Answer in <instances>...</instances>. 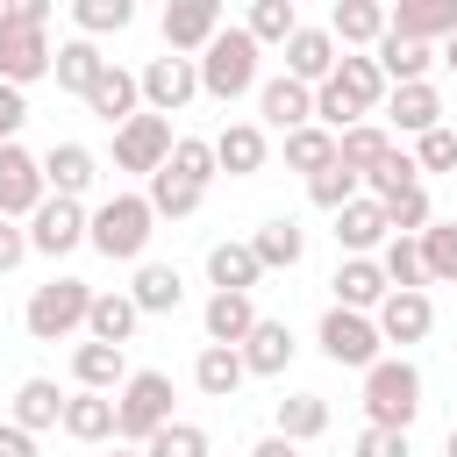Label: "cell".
Returning a JSON list of instances; mask_svg holds the SVG:
<instances>
[{"mask_svg":"<svg viewBox=\"0 0 457 457\" xmlns=\"http://www.w3.org/2000/svg\"><path fill=\"white\" fill-rule=\"evenodd\" d=\"M136 79H143V114H164V121H171L179 107H193V93H200V64H193V57H171V50L150 57Z\"/></svg>","mask_w":457,"mask_h":457,"instance_id":"30bf717a","label":"cell"},{"mask_svg":"<svg viewBox=\"0 0 457 457\" xmlns=\"http://www.w3.org/2000/svg\"><path fill=\"white\" fill-rule=\"evenodd\" d=\"M293 357H300V343H293V328L271 321V314H264V321L250 328V343H243V371H250V378H278Z\"/></svg>","mask_w":457,"mask_h":457,"instance_id":"f1b7e54d","label":"cell"},{"mask_svg":"<svg viewBox=\"0 0 457 457\" xmlns=\"http://www.w3.org/2000/svg\"><path fill=\"white\" fill-rule=\"evenodd\" d=\"M250 371H243V350H221V343H200V357H193V386L207 393V400H236V386H243Z\"/></svg>","mask_w":457,"mask_h":457,"instance_id":"e575fe53","label":"cell"},{"mask_svg":"<svg viewBox=\"0 0 457 457\" xmlns=\"http://www.w3.org/2000/svg\"><path fill=\"white\" fill-rule=\"evenodd\" d=\"M86 228H93V214H86V200H43L36 214H29V250L36 257H71L79 243H86Z\"/></svg>","mask_w":457,"mask_h":457,"instance_id":"8fae6325","label":"cell"},{"mask_svg":"<svg viewBox=\"0 0 457 457\" xmlns=\"http://www.w3.org/2000/svg\"><path fill=\"white\" fill-rule=\"evenodd\" d=\"M357 193H364V179H357L350 164H328L321 179H307V200H314V207H321L328 221H336V214H343V207H350Z\"/></svg>","mask_w":457,"mask_h":457,"instance_id":"f6af8a7d","label":"cell"},{"mask_svg":"<svg viewBox=\"0 0 457 457\" xmlns=\"http://www.w3.org/2000/svg\"><path fill=\"white\" fill-rule=\"evenodd\" d=\"M221 0H164V50L171 57H200L221 36Z\"/></svg>","mask_w":457,"mask_h":457,"instance_id":"7c38bea8","label":"cell"},{"mask_svg":"<svg viewBox=\"0 0 457 457\" xmlns=\"http://www.w3.org/2000/svg\"><path fill=\"white\" fill-rule=\"evenodd\" d=\"M393 150H400V143H393V129H378V121H357V129H343V136H336V164H350L357 179H371Z\"/></svg>","mask_w":457,"mask_h":457,"instance_id":"4dcf8cb0","label":"cell"},{"mask_svg":"<svg viewBox=\"0 0 457 457\" xmlns=\"http://www.w3.org/2000/svg\"><path fill=\"white\" fill-rule=\"evenodd\" d=\"M164 171H179L186 186H200V193H207V186H214V171H221V157H214V136H179Z\"/></svg>","mask_w":457,"mask_h":457,"instance_id":"b9f144b4","label":"cell"},{"mask_svg":"<svg viewBox=\"0 0 457 457\" xmlns=\"http://www.w3.org/2000/svg\"><path fill=\"white\" fill-rule=\"evenodd\" d=\"M86 314H93V286L57 271L50 286H36V293H29L21 328H29L36 343H64V336H79V328H86Z\"/></svg>","mask_w":457,"mask_h":457,"instance_id":"5b68a950","label":"cell"},{"mask_svg":"<svg viewBox=\"0 0 457 457\" xmlns=\"http://www.w3.org/2000/svg\"><path fill=\"white\" fill-rule=\"evenodd\" d=\"M421 414V364L414 357H378L364 371V421L371 428H414Z\"/></svg>","mask_w":457,"mask_h":457,"instance_id":"3957f363","label":"cell"},{"mask_svg":"<svg viewBox=\"0 0 457 457\" xmlns=\"http://www.w3.org/2000/svg\"><path fill=\"white\" fill-rule=\"evenodd\" d=\"M443 457H457V421H450V436H443Z\"/></svg>","mask_w":457,"mask_h":457,"instance_id":"680465c9","label":"cell"},{"mask_svg":"<svg viewBox=\"0 0 457 457\" xmlns=\"http://www.w3.org/2000/svg\"><path fill=\"white\" fill-rule=\"evenodd\" d=\"M314 343H321V357H328V364H343V371H357V378L386 357L378 321H371V314H350V307H328V314L314 321Z\"/></svg>","mask_w":457,"mask_h":457,"instance_id":"8992f818","label":"cell"},{"mask_svg":"<svg viewBox=\"0 0 457 457\" xmlns=\"http://www.w3.org/2000/svg\"><path fill=\"white\" fill-rule=\"evenodd\" d=\"M179 414H171V378L164 371H129V386L114 393V443H129V450H143L157 428H171Z\"/></svg>","mask_w":457,"mask_h":457,"instance_id":"277c9868","label":"cell"},{"mask_svg":"<svg viewBox=\"0 0 457 457\" xmlns=\"http://www.w3.org/2000/svg\"><path fill=\"white\" fill-rule=\"evenodd\" d=\"M71 386H79V393H121V386H129V350H114V343H79V350H71Z\"/></svg>","mask_w":457,"mask_h":457,"instance_id":"d4e9b609","label":"cell"},{"mask_svg":"<svg viewBox=\"0 0 457 457\" xmlns=\"http://www.w3.org/2000/svg\"><path fill=\"white\" fill-rule=\"evenodd\" d=\"M414 164H421V171H457V129H428V136L414 143Z\"/></svg>","mask_w":457,"mask_h":457,"instance_id":"f907efd6","label":"cell"},{"mask_svg":"<svg viewBox=\"0 0 457 457\" xmlns=\"http://www.w3.org/2000/svg\"><path fill=\"white\" fill-rule=\"evenodd\" d=\"M43 179H50L57 200H86L93 179H100V157H93L86 143H50V150H43Z\"/></svg>","mask_w":457,"mask_h":457,"instance_id":"7402d4cb","label":"cell"},{"mask_svg":"<svg viewBox=\"0 0 457 457\" xmlns=\"http://www.w3.org/2000/svg\"><path fill=\"white\" fill-rule=\"evenodd\" d=\"M71 21L86 43H100V36H121L136 21V0H71Z\"/></svg>","mask_w":457,"mask_h":457,"instance_id":"ab89813d","label":"cell"},{"mask_svg":"<svg viewBox=\"0 0 457 457\" xmlns=\"http://www.w3.org/2000/svg\"><path fill=\"white\" fill-rule=\"evenodd\" d=\"M243 29L257 36V50H264V43H278V50H286V43H293V29H300V7H293V0H257Z\"/></svg>","mask_w":457,"mask_h":457,"instance_id":"7bdbcfd3","label":"cell"},{"mask_svg":"<svg viewBox=\"0 0 457 457\" xmlns=\"http://www.w3.org/2000/svg\"><path fill=\"white\" fill-rule=\"evenodd\" d=\"M250 457H300V443H286V436H264V443H250Z\"/></svg>","mask_w":457,"mask_h":457,"instance_id":"9f6ffc18","label":"cell"},{"mask_svg":"<svg viewBox=\"0 0 457 457\" xmlns=\"http://www.w3.org/2000/svg\"><path fill=\"white\" fill-rule=\"evenodd\" d=\"M386 121L400 129V136H428V129H443V93H436V79H421V86H393L386 93Z\"/></svg>","mask_w":457,"mask_h":457,"instance_id":"44dd1931","label":"cell"},{"mask_svg":"<svg viewBox=\"0 0 457 457\" xmlns=\"http://www.w3.org/2000/svg\"><path fill=\"white\" fill-rule=\"evenodd\" d=\"M0 14H14V21H36V29H50V14H57V7H50V0H7Z\"/></svg>","mask_w":457,"mask_h":457,"instance_id":"db71d44e","label":"cell"},{"mask_svg":"<svg viewBox=\"0 0 457 457\" xmlns=\"http://www.w3.org/2000/svg\"><path fill=\"white\" fill-rule=\"evenodd\" d=\"M371 321H378V336L400 343V357H407L414 343H428V328H436V300H428V293H386Z\"/></svg>","mask_w":457,"mask_h":457,"instance_id":"2e32d148","label":"cell"},{"mask_svg":"<svg viewBox=\"0 0 457 457\" xmlns=\"http://www.w3.org/2000/svg\"><path fill=\"white\" fill-rule=\"evenodd\" d=\"M378 71H386V86H421L428 71H436V50L428 43H407V36H378Z\"/></svg>","mask_w":457,"mask_h":457,"instance_id":"1f68e13d","label":"cell"},{"mask_svg":"<svg viewBox=\"0 0 457 457\" xmlns=\"http://www.w3.org/2000/svg\"><path fill=\"white\" fill-rule=\"evenodd\" d=\"M29 257H36V250H29V228H21V221H0V278L21 271Z\"/></svg>","mask_w":457,"mask_h":457,"instance_id":"816d5d0a","label":"cell"},{"mask_svg":"<svg viewBox=\"0 0 457 457\" xmlns=\"http://www.w3.org/2000/svg\"><path fill=\"white\" fill-rule=\"evenodd\" d=\"M143 457H207V428L200 421H171L143 443Z\"/></svg>","mask_w":457,"mask_h":457,"instance_id":"c3c4849f","label":"cell"},{"mask_svg":"<svg viewBox=\"0 0 457 457\" xmlns=\"http://www.w3.org/2000/svg\"><path fill=\"white\" fill-rule=\"evenodd\" d=\"M257 278H264V264H257L250 243H214V250H207V286H214V293H250Z\"/></svg>","mask_w":457,"mask_h":457,"instance_id":"836d02e7","label":"cell"},{"mask_svg":"<svg viewBox=\"0 0 457 457\" xmlns=\"http://www.w3.org/2000/svg\"><path fill=\"white\" fill-rule=\"evenodd\" d=\"M286 164H293V171H307V179H321V171L336 164V136H328L321 121L293 129V136H286Z\"/></svg>","mask_w":457,"mask_h":457,"instance_id":"60d3db41","label":"cell"},{"mask_svg":"<svg viewBox=\"0 0 457 457\" xmlns=\"http://www.w3.org/2000/svg\"><path fill=\"white\" fill-rule=\"evenodd\" d=\"M143 200H150V214H157V221H186V214H200V200H207V193H200V186H186L179 171H157V179L143 186Z\"/></svg>","mask_w":457,"mask_h":457,"instance_id":"f35d334b","label":"cell"},{"mask_svg":"<svg viewBox=\"0 0 457 457\" xmlns=\"http://www.w3.org/2000/svg\"><path fill=\"white\" fill-rule=\"evenodd\" d=\"M271 436H286V443H314V436H328V400H321V393H286L278 414H271Z\"/></svg>","mask_w":457,"mask_h":457,"instance_id":"d590c367","label":"cell"},{"mask_svg":"<svg viewBox=\"0 0 457 457\" xmlns=\"http://www.w3.org/2000/svg\"><path fill=\"white\" fill-rule=\"evenodd\" d=\"M150 236H157V214H150L143 193H114V200H100V207H93V228H86V243H93L107 264H143Z\"/></svg>","mask_w":457,"mask_h":457,"instance_id":"7a4b0ae2","label":"cell"},{"mask_svg":"<svg viewBox=\"0 0 457 457\" xmlns=\"http://www.w3.org/2000/svg\"><path fill=\"white\" fill-rule=\"evenodd\" d=\"M86 107H93L107 129H121V121H136V114H143V79H136L129 64H114V57H107V71H100V79H93V93H86Z\"/></svg>","mask_w":457,"mask_h":457,"instance_id":"ac0fdd59","label":"cell"},{"mask_svg":"<svg viewBox=\"0 0 457 457\" xmlns=\"http://www.w3.org/2000/svg\"><path fill=\"white\" fill-rule=\"evenodd\" d=\"M336 64H343V50H336L328 21H300L293 43H286V79H300V86H328Z\"/></svg>","mask_w":457,"mask_h":457,"instance_id":"4fadbf2b","label":"cell"},{"mask_svg":"<svg viewBox=\"0 0 457 457\" xmlns=\"http://www.w3.org/2000/svg\"><path fill=\"white\" fill-rule=\"evenodd\" d=\"M386 221H393V236H428V228H436V207H428V186H414V193H400V200H386Z\"/></svg>","mask_w":457,"mask_h":457,"instance_id":"7dc6e473","label":"cell"},{"mask_svg":"<svg viewBox=\"0 0 457 457\" xmlns=\"http://www.w3.org/2000/svg\"><path fill=\"white\" fill-rule=\"evenodd\" d=\"M257 57H264V50H257V36H250L243 21H228V29L193 57V64H200V93H207V100H221V107H228V100H243V93H257V86H264V79H257Z\"/></svg>","mask_w":457,"mask_h":457,"instance_id":"6da1fadb","label":"cell"},{"mask_svg":"<svg viewBox=\"0 0 457 457\" xmlns=\"http://www.w3.org/2000/svg\"><path fill=\"white\" fill-rule=\"evenodd\" d=\"M421 264H428V286H457V221H436L421 236Z\"/></svg>","mask_w":457,"mask_h":457,"instance_id":"bcb514c9","label":"cell"},{"mask_svg":"<svg viewBox=\"0 0 457 457\" xmlns=\"http://www.w3.org/2000/svg\"><path fill=\"white\" fill-rule=\"evenodd\" d=\"M64 400H71V393H57V378H21V386H14V400H7V421H14V428H29V436L64 428Z\"/></svg>","mask_w":457,"mask_h":457,"instance_id":"603a6c76","label":"cell"},{"mask_svg":"<svg viewBox=\"0 0 457 457\" xmlns=\"http://www.w3.org/2000/svg\"><path fill=\"white\" fill-rule=\"evenodd\" d=\"M0 457H36V436L14 428V421H0Z\"/></svg>","mask_w":457,"mask_h":457,"instance_id":"11a10c76","label":"cell"},{"mask_svg":"<svg viewBox=\"0 0 457 457\" xmlns=\"http://www.w3.org/2000/svg\"><path fill=\"white\" fill-rule=\"evenodd\" d=\"M136 300H129V286H107V293H93V314H86V343H114V350H129V336H136Z\"/></svg>","mask_w":457,"mask_h":457,"instance_id":"83f0119b","label":"cell"},{"mask_svg":"<svg viewBox=\"0 0 457 457\" xmlns=\"http://www.w3.org/2000/svg\"><path fill=\"white\" fill-rule=\"evenodd\" d=\"M21 121H29V93L21 86H0V150L21 136Z\"/></svg>","mask_w":457,"mask_h":457,"instance_id":"f5cc1de1","label":"cell"},{"mask_svg":"<svg viewBox=\"0 0 457 457\" xmlns=\"http://www.w3.org/2000/svg\"><path fill=\"white\" fill-rule=\"evenodd\" d=\"M378 271L393 293H428V264H421V236H393L378 250Z\"/></svg>","mask_w":457,"mask_h":457,"instance_id":"74e56055","label":"cell"},{"mask_svg":"<svg viewBox=\"0 0 457 457\" xmlns=\"http://www.w3.org/2000/svg\"><path fill=\"white\" fill-rule=\"evenodd\" d=\"M436 64H443V71H450V79H457V36H450V43H443V50H436Z\"/></svg>","mask_w":457,"mask_h":457,"instance_id":"6f0895ef","label":"cell"},{"mask_svg":"<svg viewBox=\"0 0 457 457\" xmlns=\"http://www.w3.org/2000/svg\"><path fill=\"white\" fill-rule=\"evenodd\" d=\"M328 36H336V50H378L386 7H378V0H336V7H328Z\"/></svg>","mask_w":457,"mask_h":457,"instance_id":"484cf974","label":"cell"},{"mask_svg":"<svg viewBox=\"0 0 457 457\" xmlns=\"http://www.w3.org/2000/svg\"><path fill=\"white\" fill-rule=\"evenodd\" d=\"M350 457H414V443H407V428H357V443H350Z\"/></svg>","mask_w":457,"mask_h":457,"instance_id":"681fc988","label":"cell"},{"mask_svg":"<svg viewBox=\"0 0 457 457\" xmlns=\"http://www.w3.org/2000/svg\"><path fill=\"white\" fill-rule=\"evenodd\" d=\"M64 436L86 443V450L114 443V393H71L64 400Z\"/></svg>","mask_w":457,"mask_h":457,"instance_id":"f546056e","label":"cell"},{"mask_svg":"<svg viewBox=\"0 0 457 457\" xmlns=\"http://www.w3.org/2000/svg\"><path fill=\"white\" fill-rule=\"evenodd\" d=\"M414 186H421V164H414V150H393V157H386V164L364 179V193H371L378 207H386V200H400V193H414Z\"/></svg>","mask_w":457,"mask_h":457,"instance_id":"ee69618b","label":"cell"},{"mask_svg":"<svg viewBox=\"0 0 457 457\" xmlns=\"http://www.w3.org/2000/svg\"><path fill=\"white\" fill-rule=\"evenodd\" d=\"M257 321H264V314H257L250 293H207V307H200V328H207V343H221V350H243Z\"/></svg>","mask_w":457,"mask_h":457,"instance_id":"ffe728a7","label":"cell"},{"mask_svg":"<svg viewBox=\"0 0 457 457\" xmlns=\"http://www.w3.org/2000/svg\"><path fill=\"white\" fill-rule=\"evenodd\" d=\"M43 200H50L43 157L21 150V143H7V150H0V221H21V228H29V214H36Z\"/></svg>","mask_w":457,"mask_h":457,"instance_id":"9c48e42d","label":"cell"},{"mask_svg":"<svg viewBox=\"0 0 457 457\" xmlns=\"http://www.w3.org/2000/svg\"><path fill=\"white\" fill-rule=\"evenodd\" d=\"M336 243H343V257H378V250L393 243V221H386V207H378L371 193H357V200L336 214Z\"/></svg>","mask_w":457,"mask_h":457,"instance_id":"e0dca14e","label":"cell"},{"mask_svg":"<svg viewBox=\"0 0 457 457\" xmlns=\"http://www.w3.org/2000/svg\"><path fill=\"white\" fill-rule=\"evenodd\" d=\"M214 157H221V171H228V179H257V171H264V157H271V136H264L257 121H228V129L214 136Z\"/></svg>","mask_w":457,"mask_h":457,"instance_id":"4316f807","label":"cell"},{"mask_svg":"<svg viewBox=\"0 0 457 457\" xmlns=\"http://www.w3.org/2000/svg\"><path fill=\"white\" fill-rule=\"evenodd\" d=\"M307 121H314V86H300V79H286V71L257 86V129H264V136H271V129L293 136V129H307Z\"/></svg>","mask_w":457,"mask_h":457,"instance_id":"5bb4252c","label":"cell"},{"mask_svg":"<svg viewBox=\"0 0 457 457\" xmlns=\"http://www.w3.org/2000/svg\"><path fill=\"white\" fill-rule=\"evenodd\" d=\"M386 36H407V43L443 50L457 36V0H400V7H386Z\"/></svg>","mask_w":457,"mask_h":457,"instance_id":"9a60e30c","label":"cell"},{"mask_svg":"<svg viewBox=\"0 0 457 457\" xmlns=\"http://www.w3.org/2000/svg\"><path fill=\"white\" fill-rule=\"evenodd\" d=\"M57 71V50H50V36L36 29V21H14V14H0V86H36V79H50Z\"/></svg>","mask_w":457,"mask_h":457,"instance_id":"52a82bcc","label":"cell"},{"mask_svg":"<svg viewBox=\"0 0 457 457\" xmlns=\"http://www.w3.org/2000/svg\"><path fill=\"white\" fill-rule=\"evenodd\" d=\"M250 250H257V264H264V271H293V264L307 257V228H300V221H286V214H271V221L250 236Z\"/></svg>","mask_w":457,"mask_h":457,"instance_id":"d6a6232c","label":"cell"},{"mask_svg":"<svg viewBox=\"0 0 457 457\" xmlns=\"http://www.w3.org/2000/svg\"><path fill=\"white\" fill-rule=\"evenodd\" d=\"M328 307H350V314H378V300L393 293L386 286V271H378V257H343L336 264V278H328Z\"/></svg>","mask_w":457,"mask_h":457,"instance_id":"d6986e66","label":"cell"},{"mask_svg":"<svg viewBox=\"0 0 457 457\" xmlns=\"http://www.w3.org/2000/svg\"><path fill=\"white\" fill-rule=\"evenodd\" d=\"M100 71H107V57H100V43H86V36H71V43H57V71H50V79H57L64 93H79V100H86Z\"/></svg>","mask_w":457,"mask_h":457,"instance_id":"8d00e7d4","label":"cell"},{"mask_svg":"<svg viewBox=\"0 0 457 457\" xmlns=\"http://www.w3.org/2000/svg\"><path fill=\"white\" fill-rule=\"evenodd\" d=\"M171 143H179V136H171L164 114H136V121L114 129V171H136V179L150 186V179L171 164Z\"/></svg>","mask_w":457,"mask_h":457,"instance_id":"ba28073f","label":"cell"},{"mask_svg":"<svg viewBox=\"0 0 457 457\" xmlns=\"http://www.w3.org/2000/svg\"><path fill=\"white\" fill-rule=\"evenodd\" d=\"M129 300H136V314H179V307H186V278H179V264L143 257L136 278H129Z\"/></svg>","mask_w":457,"mask_h":457,"instance_id":"cb8c5ba5","label":"cell"},{"mask_svg":"<svg viewBox=\"0 0 457 457\" xmlns=\"http://www.w3.org/2000/svg\"><path fill=\"white\" fill-rule=\"evenodd\" d=\"M107 457H143V450H129V443H114V450H107Z\"/></svg>","mask_w":457,"mask_h":457,"instance_id":"91938a15","label":"cell"}]
</instances>
